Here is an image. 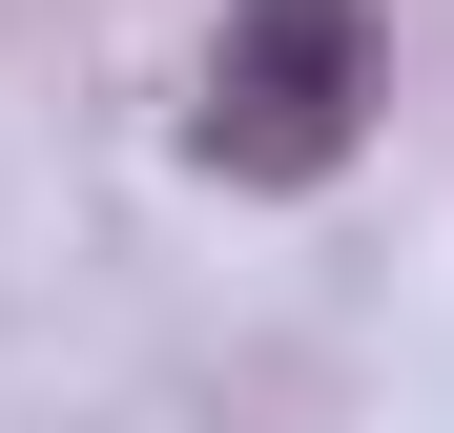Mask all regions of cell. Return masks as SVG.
<instances>
[{
    "instance_id": "6da1fadb",
    "label": "cell",
    "mask_w": 454,
    "mask_h": 433,
    "mask_svg": "<svg viewBox=\"0 0 454 433\" xmlns=\"http://www.w3.org/2000/svg\"><path fill=\"white\" fill-rule=\"evenodd\" d=\"M351 124H372V21H351V0H227L207 104H186L207 166H227V186H331Z\"/></svg>"
}]
</instances>
